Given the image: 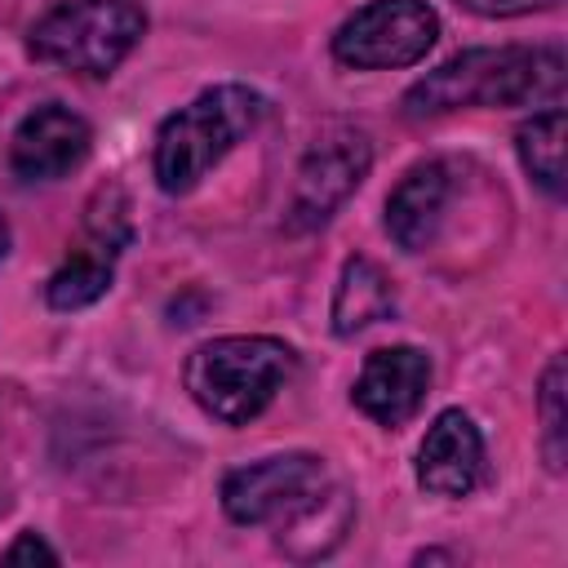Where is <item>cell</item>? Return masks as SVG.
I'll return each instance as SVG.
<instances>
[{
    "label": "cell",
    "instance_id": "cell-1",
    "mask_svg": "<svg viewBox=\"0 0 568 568\" xmlns=\"http://www.w3.org/2000/svg\"><path fill=\"white\" fill-rule=\"evenodd\" d=\"M564 93V53L555 44H501L466 49L444 67L426 71L404 93V115L430 120L462 106H559Z\"/></svg>",
    "mask_w": 568,
    "mask_h": 568
},
{
    "label": "cell",
    "instance_id": "cell-2",
    "mask_svg": "<svg viewBox=\"0 0 568 568\" xmlns=\"http://www.w3.org/2000/svg\"><path fill=\"white\" fill-rule=\"evenodd\" d=\"M346 493L328 479L324 457L315 453H275L248 466H235L222 479V510L231 524H280V550L306 528L324 524L333 506H342ZM346 537V524H324Z\"/></svg>",
    "mask_w": 568,
    "mask_h": 568
},
{
    "label": "cell",
    "instance_id": "cell-3",
    "mask_svg": "<svg viewBox=\"0 0 568 568\" xmlns=\"http://www.w3.org/2000/svg\"><path fill=\"white\" fill-rule=\"evenodd\" d=\"M297 368V351L280 337H213L204 346H195L186 355L182 382L191 390V399L222 426H248L271 399L275 390L293 377Z\"/></svg>",
    "mask_w": 568,
    "mask_h": 568
},
{
    "label": "cell",
    "instance_id": "cell-4",
    "mask_svg": "<svg viewBox=\"0 0 568 568\" xmlns=\"http://www.w3.org/2000/svg\"><path fill=\"white\" fill-rule=\"evenodd\" d=\"M266 102L248 84H213L155 133V182L169 195H186L244 133L257 129Z\"/></svg>",
    "mask_w": 568,
    "mask_h": 568
},
{
    "label": "cell",
    "instance_id": "cell-5",
    "mask_svg": "<svg viewBox=\"0 0 568 568\" xmlns=\"http://www.w3.org/2000/svg\"><path fill=\"white\" fill-rule=\"evenodd\" d=\"M146 36V13L138 0H62L36 18L27 49L36 62L71 75H111L133 44Z\"/></svg>",
    "mask_w": 568,
    "mask_h": 568
},
{
    "label": "cell",
    "instance_id": "cell-6",
    "mask_svg": "<svg viewBox=\"0 0 568 568\" xmlns=\"http://www.w3.org/2000/svg\"><path fill=\"white\" fill-rule=\"evenodd\" d=\"M439 40V13L426 0H373L333 31V58L355 71H395L422 62Z\"/></svg>",
    "mask_w": 568,
    "mask_h": 568
},
{
    "label": "cell",
    "instance_id": "cell-7",
    "mask_svg": "<svg viewBox=\"0 0 568 568\" xmlns=\"http://www.w3.org/2000/svg\"><path fill=\"white\" fill-rule=\"evenodd\" d=\"M373 142L355 124H324L311 142V151L297 164V182L288 195L284 226L288 231H315L324 226L368 178Z\"/></svg>",
    "mask_w": 568,
    "mask_h": 568
},
{
    "label": "cell",
    "instance_id": "cell-8",
    "mask_svg": "<svg viewBox=\"0 0 568 568\" xmlns=\"http://www.w3.org/2000/svg\"><path fill=\"white\" fill-rule=\"evenodd\" d=\"M93 151V129L84 115H75L62 102H44L31 115H22L13 142H9V164L22 182H58L71 169H80Z\"/></svg>",
    "mask_w": 568,
    "mask_h": 568
},
{
    "label": "cell",
    "instance_id": "cell-9",
    "mask_svg": "<svg viewBox=\"0 0 568 568\" xmlns=\"http://www.w3.org/2000/svg\"><path fill=\"white\" fill-rule=\"evenodd\" d=\"M426 390H430V355L417 346H382L364 359L351 399L364 417L395 430L422 408Z\"/></svg>",
    "mask_w": 568,
    "mask_h": 568
},
{
    "label": "cell",
    "instance_id": "cell-10",
    "mask_svg": "<svg viewBox=\"0 0 568 568\" xmlns=\"http://www.w3.org/2000/svg\"><path fill=\"white\" fill-rule=\"evenodd\" d=\"M484 475V435L462 408H444L422 448H417V484L435 497H466Z\"/></svg>",
    "mask_w": 568,
    "mask_h": 568
},
{
    "label": "cell",
    "instance_id": "cell-11",
    "mask_svg": "<svg viewBox=\"0 0 568 568\" xmlns=\"http://www.w3.org/2000/svg\"><path fill=\"white\" fill-rule=\"evenodd\" d=\"M453 195V173L444 160L413 164L386 200V231L404 253H426L444 226V209Z\"/></svg>",
    "mask_w": 568,
    "mask_h": 568
},
{
    "label": "cell",
    "instance_id": "cell-12",
    "mask_svg": "<svg viewBox=\"0 0 568 568\" xmlns=\"http://www.w3.org/2000/svg\"><path fill=\"white\" fill-rule=\"evenodd\" d=\"M395 311V280L373 257H346L333 293V333L355 337Z\"/></svg>",
    "mask_w": 568,
    "mask_h": 568
},
{
    "label": "cell",
    "instance_id": "cell-13",
    "mask_svg": "<svg viewBox=\"0 0 568 568\" xmlns=\"http://www.w3.org/2000/svg\"><path fill=\"white\" fill-rule=\"evenodd\" d=\"M564 138H568V115L564 106H546L537 111L528 124H519L515 133V151L524 173L546 191V195H564Z\"/></svg>",
    "mask_w": 568,
    "mask_h": 568
},
{
    "label": "cell",
    "instance_id": "cell-14",
    "mask_svg": "<svg viewBox=\"0 0 568 568\" xmlns=\"http://www.w3.org/2000/svg\"><path fill=\"white\" fill-rule=\"evenodd\" d=\"M111 262L115 253L106 248H80L75 257H67L49 284H44V302L53 311H80V306H93L106 288H111Z\"/></svg>",
    "mask_w": 568,
    "mask_h": 568
},
{
    "label": "cell",
    "instance_id": "cell-15",
    "mask_svg": "<svg viewBox=\"0 0 568 568\" xmlns=\"http://www.w3.org/2000/svg\"><path fill=\"white\" fill-rule=\"evenodd\" d=\"M84 231L93 240V248H106V253H120L129 244V200L115 182L98 186L93 200H89V217H84Z\"/></svg>",
    "mask_w": 568,
    "mask_h": 568
},
{
    "label": "cell",
    "instance_id": "cell-16",
    "mask_svg": "<svg viewBox=\"0 0 568 568\" xmlns=\"http://www.w3.org/2000/svg\"><path fill=\"white\" fill-rule=\"evenodd\" d=\"M541 448H546V466L564 470V355H555L541 373Z\"/></svg>",
    "mask_w": 568,
    "mask_h": 568
},
{
    "label": "cell",
    "instance_id": "cell-17",
    "mask_svg": "<svg viewBox=\"0 0 568 568\" xmlns=\"http://www.w3.org/2000/svg\"><path fill=\"white\" fill-rule=\"evenodd\" d=\"M462 9L479 13V18H519V13H537V9H550L559 0H457Z\"/></svg>",
    "mask_w": 568,
    "mask_h": 568
},
{
    "label": "cell",
    "instance_id": "cell-18",
    "mask_svg": "<svg viewBox=\"0 0 568 568\" xmlns=\"http://www.w3.org/2000/svg\"><path fill=\"white\" fill-rule=\"evenodd\" d=\"M4 564H22V559H44V564H58V550L40 537V532H18V541L0 555Z\"/></svg>",
    "mask_w": 568,
    "mask_h": 568
},
{
    "label": "cell",
    "instance_id": "cell-19",
    "mask_svg": "<svg viewBox=\"0 0 568 568\" xmlns=\"http://www.w3.org/2000/svg\"><path fill=\"white\" fill-rule=\"evenodd\" d=\"M4 253H9V222H4V213H0V262H4Z\"/></svg>",
    "mask_w": 568,
    "mask_h": 568
}]
</instances>
